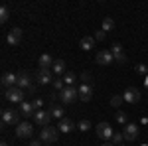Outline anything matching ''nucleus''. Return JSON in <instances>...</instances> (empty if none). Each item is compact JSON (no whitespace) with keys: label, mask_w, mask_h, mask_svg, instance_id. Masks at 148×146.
Returning <instances> with one entry per match:
<instances>
[{"label":"nucleus","mask_w":148,"mask_h":146,"mask_svg":"<svg viewBox=\"0 0 148 146\" xmlns=\"http://www.w3.org/2000/svg\"><path fill=\"white\" fill-rule=\"evenodd\" d=\"M28 146H44V144H42V140H38V138H32Z\"/></svg>","instance_id":"72a5a7b5"},{"label":"nucleus","mask_w":148,"mask_h":146,"mask_svg":"<svg viewBox=\"0 0 148 146\" xmlns=\"http://www.w3.org/2000/svg\"><path fill=\"white\" fill-rule=\"evenodd\" d=\"M2 87H4V89L18 87V75H16V73H4V75H2Z\"/></svg>","instance_id":"9b49d317"},{"label":"nucleus","mask_w":148,"mask_h":146,"mask_svg":"<svg viewBox=\"0 0 148 146\" xmlns=\"http://www.w3.org/2000/svg\"><path fill=\"white\" fill-rule=\"evenodd\" d=\"M40 67L42 69H51L53 67V59H51L49 53H42V56H40Z\"/></svg>","instance_id":"aec40b11"},{"label":"nucleus","mask_w":148,"mask_h":146,"mask_svg":"<svg viewBox=\"0 0 148 146\" xmlns=\"http://www.w3.org/2000/svg\"><path fill=\"white\" fill-rule=\"evenodd\" d=\"M75 126H77V124L73 123V121H69V119H61L59 124H57V130L63 132V134H67V132H73V130H75Z\"/></svg>","instance_id":"4468645a"},{"label":"nucleus","mask_w":148,"mask_h":146,"mask_svg":"<svg viewBox=\"0 0 148 146\" xmlns=\"http://www.w3.org/2000/svg\"><path fill=\"white\" fill-rule=\"evenodd\" d=\"M77 128H79V130H83V132H85V130H89V128H91V123H89V121H85V119H83V121H79V123H77Z\"/></svg>","instance_id":"c85d7f7f"},{"label":"nucleus","mask_w":148,"mask_h":146,"mask_svg":"<svg viewBox=\"0 0 148 146\" xmlns=\"http://www.w3.org/2000/svg\"><path fill=\"white\" fill-rule=\"evenodd\" d=\"M20 112H22V114H26V117H34V114H36V109H34V105H32V103L24 101V103H20Z\"/></svg>","instance_id":"412c9836"},{"label":"nucleus","mask_w":148,"mask_h":146,"mask_svg":"<svg viewBox=\"0 0 148 146\" xmlns=\"http://www.w3.org/2000/svg\"><path fill=\"white\" fill-rule=\"evenodd\" d=\"M51 71L56 73L57 77L65 75V61H63V59H56V61H53V67H51Z\"/></svg>","instance_id":"6ab92c4d"},{"label":"nucleus","mask_w":148,"mask_h":146,"mask_svg":"<svg viewBox=\"0 0 148 146\" xmlns=\"http://www.w3.org/2000/svg\"><path fill=\"white\" fill-rule=\"evenodd\" d=\"M105 34H107V32H103V30H99V32H97V34L93 36V38H95L97 42H101V40H105Z\"/></svg>","instance_id":"473e14b6"},{"label":"nucleus","mask_w":148,"mask_h":146,"mask_svg":"<svg viewBox=\"0 0 148 146\" xmlns=\"http://www.w3.org/2000/svg\"><path fill=\"white\" fill-rule=\"evenodd\" d=\"M47 146H53V144H47Z\"/></svg>","instance_id":"58836bf2"},{"label":"nucleus","mask_w":148,"mask_h":146,"mask_svg":"<svg viewBox=\"0 0 148 146\" xmlns=\"http://www.w3.org/2000/svg\"><path fill=\"white\" fill-rule=\"evenodd\" d=\"M18 87L20 89H32V79H30V75L28 73H18Z\"/></svg>","instance_id":"a211bd4d"},{"label":"nucleus","mask_w":148,"mask_h":146,"mask_svg":"<svg viewBox=\"0 0 148 146\" xmlns=\"http://www.w3.org/2000/svg\"><path fill=\"white\" fill-rule=\"evenodd\" d=\"M101 146H113V144H111V142H105V144H101Z\"/></svg>","instance_id":"e433bc0d"},{"label":"nucleus","mask_w":148,"mask_h":146,"mask_svg":"<svg viewBox=\"0 0 148 146\" xmlns=\"http://www.w3.org/2000/svg\"><path fill=\"white\" fill-rule=\"evenodd\" d=\"M4 99L10 103H24V89L20 87H12L4 91Z\"/></svg>","instance_id":"20e7f679"},{"label":"nucleus","mask_w":148,"mask_h":146,"mask_svg":"<svg viewBox=\"0 0 148 146\" xmlns=\"http://www.w3.org/2000/svg\"><path fill=\"white\" fill-rule=\"evenodd\" d=\"M95 130H97V136H99L101 140H107V142H111V138H113V134H114L113 126L109 123H99L95 126Z\"/></svg>","instance_id":"7ed1b4c3"},{"label":"nucleus","mask_w":148,"mask_h":146,"mask_svg":"<svg viewBox=\"0 0 148 146\" xmlns=\"http://www.w3.org/2000/svg\"><path fill=\"white\" fill-rule=\"evenodd\" d=\"M63 83H65V87H75V73H65Z\"/></svg>","instance_id":"5701e85b"},{"label":"nucleus","mask_w":148,"mask_h":146,"mask_svg":"<svg viewBox=\"0 0 148 146\" xmlns=\"http://www.w3.org/2000/svg\"><path fill=\"white\" fill-rule=\"evenodd\" d=\"M49 112H51V117H53V119H59V121L63 119V109H61V107H51Z\"/></svg>","instance_id":"393cba45"},{"label":"nucleus","mask_w":148,"mask_h":146,"mask_svg":"<svg viewBox=\"0 0 148 146\" xmlns=\"http://www.w3.org/2000/svg\"><path fill=\"white\" fill-rule=\"evenodd\" d=\"M57 134H59V130H57L56 126H46V128H42V134H40V140L42 142H57Z\"/></svg>","instance_id":"39448f33"},{"label":"nucleus","mask_w":148,"mask_h":146,"mask_svg":"<svg viewBox=\"0 0 148 146\" xmlns=\"http://www.w3.org/2000/svg\"><path fill=\"white\" fill-rule=\"evenodd\" d=\"M53 117H51V112L49 111H36V114H34V121H36V124H40L42 128H46V126H49V121H51Z\"/></svg>","instance_id":"0eeeda50"},{"label":"nucleus","mask_w":148,"mask_h":146,"mask_svg":"<svg viewBox=\"0 0 148 146\" xmlns=\"http://www.w3.org/2000/svg\"><path fill=\"white\" fill-rule=\"evenodd\" d=\"M123 138H125V136H123V132H114L113 138H111V144H113V146L121 144V142H123Z\"/></svg>","instance_id":"cd10ccee"},{"label":"nucleus","mask_w":148,"mask_h":146,"mask_svg":"<svg viewBox=\"0 0 148 146\" xmlns=\"http://www.w3.org/2000/svg\"><path fill=\"white\" fill-rule=\"evenodd\" d=\"M77 91H79V99L81 101H91V97H93V89H91V85L89 83H81L79 87H77Z\"/></svg>","instance_id":"ddd939ff"},{"label":"nucleus","mask_w":148,"mask_h":146,"mask_svg":"<svg viewBox=\"0 0 148 146\" xmlns=\"http://www.w3.org/2000/svg\"><path fill=\"white\" fill-rule=\"evenodd\" d=\"M0 146H8V144H6V142H0Z\"/></svg>","instance_id":"4c0bfd02"},{"label":"nucleus","mask_w":148,"mask_h":146,"mask_svg":"<svg viewBox=\"0 0 148 146\" xmlns=\"http://www.w3.org/2000/svg\"><path fill=\"white\" fill-rule=\"evenodd\" d=\"M6 40H8V44H10V45H18L20 42H22V30H20V28H12Z\"/></svg>","instance_id":"dca6fc26"},{"label":"nucleus","mask_w":148,"mask_h":146,"mask_svg":"<svg viewBox=\"0 0 148 146\" xmlns=\"http://www.w3.org/2000/svg\"><path fill=\"white\" fill-rule=\"evenodd\" d=\"M51 69H40L38 71V83L40 85H47V83H53V79H51Z\"/></svg>","instance_id":"2eb2a0df"},{"label":"nucleus","mask_w":148,"mask_h":146,"mask_svg":"<svg viewBox=\"0 0 148 146\" xmlns=\"http://www.w3.org/2000/svg\"><path fill=\"white\" fill-rule=\"evenodd\" d=\"M18 121H20V112L14 111V109H4L2 111V124L4 126H12V124H16L18 126Z\"/></svg>","instance_id":"f257e3e1"},{"label":"nucleus","mask_w":148,"mask_h":146,"mask_svg":"<svg viewBox=\"0 0 148 146\" xmlns=\"http://www.w3.org/2000/svg\"><path fill=\"white\" fill-rule=\"evenodd\" d=\"M121 146H125V144H121Z\"/></svg>","instance_id":"ea45409f"},{"label":"nucleus","mask_w":148,"mask_h":146,"mask_svg":"<svg viewBox=\"0 0 148 146\" xmlns=\"http://www.w3.org/2000/svg\"><path fill=\"white\" fill-rule=\"evenodd\" d=\"M77 97H79V91L75 89V87H65L63 91H59V101L63 103V105H71V103H75Z\"/></svg>","instance_id":"f03ea898"},{"label":"nucleus","mask_w":148,"mask_h":146,"mask_svg":"<svg viewBox=\"0 0 148 146\" xmlns=\"http://www.w3.org/2000/svg\"><path fill=\"white\" fill-rule=\"evenodd\" d=\"M81 77H83V83H89V81H91V75H89L87 71H85V73H83Z\"/></svg>","instance_id":"f704fd0d"},{"label":"nucleus","mask_w":148,"mask_h":146,"mask_svg":"<svg viewBox=\"0 0 148 146\" xmlns=\"http://www.w3.org/2000/svg\"><path fill=\"white\" fill-rule=\"evenodd\" d=\"M95 59H97L99 65H111V63H114V56H113L111 49H103V51H99Z\"/></svg>","instance_id":"1a4fd4ad"},{"label":"nucleus","mask_w":148,"mask_h":146,"mask_svg":"<svg viewBox=\"0 0 148 146\" xmlns=\"http://www.w3.org/2000/svg\"><path fill=\"white\" fill-rule=\"evenodd\" d=\"M53 87H56L57 91H63L65 89V83H63V77H57V79H53V83H51Z\"/></svg>","instance_id":"bb28decb"},{"label":"nucleus","mask_w":148,"mask_h":146,"mask_svg":"<svg viewBox=\"0 0 148 146\" xmlns=\"http://www.w3.org/2000/svg\"><path fill=\"white\" fill-rule=\"evenodd\" d=\"M8 18H10V8L4 4L2 8H0V22L4 24V22H8Z\"/></svg>","instance_id":"b1692460"},{"label":"nucleus","mask_w":148,"mask_h":146,"mask_svg":"<svg viewBox=\"0 0 148 146\" xmlns=\"http://www.w3.org/2000/svg\"><path fill=\"white\" fill-rule=\"evenodd\" d=\"M123 99H125L126 103H130V105H136V103L140 101V93H138V89H134V87H128V89L123 93Z\"/></svg>","instance_id":"9d476101"},{"label":"nucleus","mask_w":148,"mask_h":146,"mask_svg":"<svg viewBox=\"0 0 148 146\" xmlns=\"http://www.w3.org/2000/svg\"><path fill=\"white\" fill-rule=\"evenodd\" d=\"M123 136H125V140H128V142H134L138 138V124H132V123H128L123 126Z\"/></svg>","instance_id":"423d86ee"},{"label":"nucleus","mask_w":148,"mask_h":146,"mask_svg":"<svg viewBox=\"0 0 148 146\" xmlns=\"http://www.w3.org/2000/svg\"><path fill=\"white\" fill-rule=\"evenodd\" d=\"M144 87L148 89V73H146V77H144Z\"/></svg>","instance_id":"c9c22d12"},{"label":"nucleus","mask_w":148,"mask_h":146,"mask_svg":"<svg viewBox=\"0 0 148 146\" xmlns=\"http://www.w3.org/2000/svg\"><path fill=\"white\" fill-rule=\"evenodd\" d=\"M114 119H116V123H121V124H128L126 121H128V117H126V112L123 111H119L116 114H114Z\"/></svg>","instance_id":"a878e982"},{"label":"nucleus","mask_w":148,"mask_h":146,"mask_svg":"<svg viewBox=\"0 0 148 146\" xmlns=\"http://www.w3.org/2000/svg\"><path fill=\"white\" fill-rule=\"evenodd\" d=\"M146 71H148V67H146V65H142V63H138V65H136V73H140V75H144Z\"/></svg>","instance_id":"2f4dec72"},{"label":"nucleus","mask_w":148,"mask_h":146,"mask_svg":"<svg viewBox=\"0 0 148 146\" xmlns=\"http://www.w3.org/2000/svg\"><path fill=\"white\" fill-rule=\"evenodd\" d=\"M32 134H34V126L28 123H20L18 126H16V136L18 138H32Z\"/></svg>","instance_id":"6e6552de"},{"label":"nucleus","mask_w":148,"mask_h":146,"mask_svg":"<svg viewBox=\"0 0 148 146\" xmlns=\"http://www.w3.org/2000/svg\"><path fill=\"white\" fill-rule=\"evenodd\" d=\"M32 105H34V109H36V111H42V109H44V101H42L40 97H36L34 101H32Z\"/></svg>","instance_id":"c756f323"},{"label":"nucleus","mask_w":148,"mask_h":146,"mask_svg":"<svg viewBox=\"0 0 148 146\" xmlns=\"http://www.w3.org/2000/svg\"><path fill=\"white\" fill-rule=\"evenodd\" d=\"M95 38L93 36H85V38H81V42H79V47L83 49V51H89V49H93L95 47Z\"/></svg>","instance_id":"f3484780"},{"label":"nucleus","mask_w":148,"mask_h":146,"mask_svg":"<svg viewBox=\"0 0 148 146\" xmlns=\"http://www.w3.org/2000/svg\"><path fill=\"white\" fill-rule=\"evenodd\" d=\"M101 30H103V32H113V30H114V20L107 16V18L103 20V28H101Z\"/></svg>","instance_id":"4be33fe9"},{"label":"nucleus","mask_w":148,"mask_h":146,"mask_svg":"<svg viewBox=\"0 0 148 146\" xmlns=\"http://www.w3.org/2000/svg\"><path fill=\"white\" fill-rule=\"evenodd\" d=\"M123 101H125V99H123V95H116V97H113V99H111V105H113V107H119Z\"/></svg>","instance_id":"7c9ffc66"},{"label":"nucleus","mask_w":148,"mask_h":146,"mask_svg":"<svg viewBox=\"0 0 148 146\" xmlns=\"http://www.w3.org/2000/svg\"><path fill=\"white\" fill-rule=\"evenodd\" d=\"M111 51H113L114 61H116V63H126V56L123 53V45L119 44V42H114V44L111 45Z\"/></svg>","instance_id":"f8f14e48"}]
</instances>
